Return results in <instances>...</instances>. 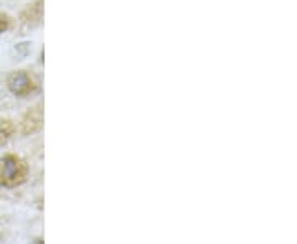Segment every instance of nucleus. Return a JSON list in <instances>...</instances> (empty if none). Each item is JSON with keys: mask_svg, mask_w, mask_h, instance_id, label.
<instances>
[{"mask_svg": "<svg viewBox=\"0 0 297 244\" xmlns=\"http://www.w3.org/2000/svg\"><path fill=\"white\" fill-rule=\"evenodd\" d=\"M28 177V165L22 157L7 154L0 158V187L17 188L23 185Z\"/></svg>", "mask_w": 297, "mask_h": 244, "instance_id": "obj_1", "label": "nucleus"}, {"mask_svg": "<svg viewBox=\"0 0 297 244\" xmlns=\"http://www.w3.org/2000/svg\"><path fill=\"white\" fill-rule=\"evenodd\" d=\"M7 86H9V91L13 96L26 97L38 89V81L31 73L20 69V71H13L9 76V79H7Z\"/></svg>", "mask_w": 297, "mask_h": 244, "instance_id": "obj_2", "label": "nucleus"}, {"mask_svg": "<svg viewBox=\"0 0 297 244\" xmlns=\"http://www.w3.org/2000/svg\"><path fill=\"white\" fill-rule=\"evenodd\" d=\"M20 129H22L23 135H33L38 134L43 129V106L37 104L30 108L25 112V116L22 117L20 122Z\"/></svg>", "mask_w": 297, "mask_h": 244, "instance_id": "obj_3", "label": "nucleus"}, {"mask_svg": "<svg viewBox=\"0 0 297 244\" xmlns=\"http://www.w3.org/2000/svg\"><path fill=\"white\" fill-rule=\"evenodd\" d=\"M20 20H22V23L26 25V26H35V25L42 23V20H43V0H35V2L26 5V9L22 12V15H20Z\"/></svg>", "mask_w": 297, "mask_h": 244, "instance_id": "obj_4", "label": "nucleus"}, {"mask_svg": "<svg viewBox=\"0 0 297 244\" xmlns=\"http://www.w3.org/2000/svg\"><path fill=\"white\" fill-rule=\"evenodd\" d=\"M13 130H15V127H13L12 121H9V119L0 121V145L9 141V138L12 137V134H13Z\"/></svg>", "mask_w": 297, "mask_h": 244, "instance_id": "obj_5", "label": "nucleus"}, {"mask_svg": "<svg viewBox=\"0 0 297 244\" xmlns=\"http://www.w3.org/2000/svg\"><path fill=\"white\" fill-rule=\"evenodd\" d=\"M7 30H9V18L0 15V35H2V33L7 31Z\"/></svg>", "mask_w": 297, "mask_h": 244, "instance_id": "obj_6", "label": "nucleus"}]
</instances>
